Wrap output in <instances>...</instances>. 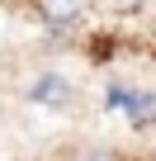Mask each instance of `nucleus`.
<instances>
[{"label": "nucleus", "instance_id": "f257e3e1", "mask_svg": "<svg viewBox=\"0 0 156 161\" xmlns=\"http://www.w3.org/2000/svg\"><path fill=\"white\" fill-rule=\"evenodd\" d=\"M29 100H33V104H66V100H71V80H66L62 71H43L33 86H29Z\"/></svg>", "mask_w": 156, "mask_h": 161}, {"label": "nucleus", "instance_id": "f03ea898", "mask_svg": "<svg viewBox=\"0 0 156 161\" xmlns=\"http://www.w3.org/2000/svg\"><path fill=\"white\" fill-rule=\"evenodd\" d=\"M81 10H85V0H38V14H43L52 29H66Z\"/></svg>", "mask_w": 156, "mask_h": 161}, {"label": "nucleus", "instance_id": "7ed1b4c3", "mask_svg": "<svg viewBox=\"0 0 156 161\" xmlns=\"http://www.w3.org/2000/svg\"><path fill=\"white\" fill-rule=\"evenodd\" d=\"M114 5H118V10H142L147 0H114Z\"/></svg>", "mask_w": 156, "mask_h": 161}]
</instances>
